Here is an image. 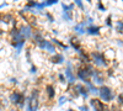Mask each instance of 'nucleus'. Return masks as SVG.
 <instances>
[{
	"label": "nucleus",
	"mask_w": 123,
	"mask_h": 111,
	"mask_svg": "<svg viewBox=\"0 0 123 111\" xmlns=\"http://www.w3.org/2000/svg\"><path fill=\"white\" fill-rule=\"evenodd\" d=\"M117 100H118V104L119 105H123V94H119L118 98H117Z\"/></svg>",
	"instance_id": "28"
},
{
	"label": "nucleus",
	"mask_w": 123,
	"mask_h": 111,
	"mask_svg": "<svg viewBox=\"0 0 123 111\" xmlns=\"http://www.w3.org/2000/svg\"><path fill=\"white\" fill-rule=\"evenodd\" d=\"M80 110H81V111H89V107H87L86 105H84V106L80 107Z\"/></svg>",
	"instance_id": "31"
},
{
	"label": "nucleus",
	"mask_w": 123,
	"mask_h": 111,
	"mask_svg": "<svg viewBox=\"0 0 123 111\" xmlns=\"http://www.w3.org/2000/svg\"><path fill=\"white\" fill-rule=\"evenodd\" d=\"M30 72L32 73V74H36V73H37V67H36V65H32V67H31V70H30Z\"/></svg>",
	"instance_id": "29"
},
{
	"label": "nucleus",
	"mask_w": 123,
	"mask_h": 111,
	"mask_svg": "<svg viewBox=\"0 0 123 111\" xmlns=\"http://www.w3.org/2000/svg\"><path fill=\"white\" fill-rule=\"evenodd\" d=\"M44 16L48 19V21H49V22H53V21H54V19H53L52 14H49V13H44Z\"/></svg>",
	"instance_id": "23"
},
{
	"label": "nucleus",
	"mask_w": 123,
	"mask_h": 111,
	"mask_svg": "<svg viewBox=\"0 0 123 111\" xmlns=\"http://www.w3.org/2000/svg\"><path fill=\"white\" fill-rule=\"evenodd\" d=\"M75 89L78 90V93H79V95H81L84 99H86L87 96H89V91H87V89H86V86H83V85H80V84H78V85H75Z\"/></svg>",
	"instance_id": "13"
},
{
	"label": "nucleus",
	"mask_w": 123,
	"mask_h": 111,
	"mask_svg": "<svg viewBox=\"0 0 123 111\" xmlns=\"http://www.w3.org/2000/svg\"><path fill=\"white\" fill-rule=\"evenodd\" d=\"M111 19H112V16H108V17L106 19V25H107L108 27H112V22H111Z\"/></svg>",
	"instance_id": "27"
},
{
	"label": "nucleus",
	"mask_w": 123,
	"mask_h": 111,
	"mask_svg": "<svg viewBox=\"0 0 123 111\" xmlns=\"http://www.w3.org/2000/svg\"><path fill=\"white\" fill-rule=\"evenodd\" d=\"M98 95L101 100H104V103H111L115 99V91L110 86H106V85H102L98 89Z\"/></svg>",
	"instance_id": "3"
},
{
	"label": "nucleus",
	"mask_w": 123,
	"mask_h": 111,
	"mask_svg": "<svg viewBox=\"0 0 123 111\" xmlns=\"http://www.w3.org/2000/svg\"><path fill=\"white\" fill-rule=\"evenodd\" d=\"M112 111H122L119 107H117V106H112V109H111Z\"/></svg>",
	"instance_id": "33"
},
{
	"label": "nucleus",
	"mask_w": 123,
	"mask_h": 111,
	"mask_svg": "<svg viewBox=\"0 0 123 111\" xmlns=\"http://www.w3.org/2000/svg\"><path fill=\"white\" fill-rule=\"evenodd\" d=\"M62 7H63V11H71L74 9V4H70V5H67V4H62Z\"/></svg>",
	"instance_id": "19"
},
{
	"label": "nucleus",
	"mask_w": 123,
	"mask_h": 111,
	"mask_svg": "<svg viewBox=\"0 0 123 111\" xmlns=\"http://www.w3.org/2000/svg\"><path fill=\"white\" fill-rule=\"evenodd\" d=\"M0 110H1V103H0Z\"/></svg>",
	"instance_id": "38"
},
{
	"label": "nucleus",
	"mask_w": 123,
	"mask_h": 111,
	"mask_svg": "<svg viewBox=\"0 0 123 111\" xmlns=\"http://www.w3.org/2000/svg\"><path fill=\"white\" fill-rule=\"evenodd\" d=\"M68 111H74L73 109H68Z\"/></svg>",
	"instance_id": "37"
},
{
	"label": "nucleus",
	"mask_w": 123,
	"mask_h": 111,
	"mask_svg": "<svg viewBox=\"0 0 123 111\" xmlns=\"http://www.w3.org/2000/svg\"><path fill=\"white\" fill-rule=\"evenodd\" d=\"M7 4L6 3H3V4H0V9H1V7H4V6H6Z\"/></svg>",
	"instance_id": "34"
},
{
	"label": "nucleus",
	"mask_w": 123,
	"mask_h": 111,
	"mask_svg": "<svg viewBox=\"0 0 123 111\" xmlns=\"http://www.w3.org/2000/svg\"><path fill=\"white\" fill-rule=\"evenodd\" d=\"M9 100L10 103L18 106V107H24L25 106V103H26V96L24 93H20V91H12L9 96Z\"/></svg>",
	"instance_id": "4"
},
{
	"label": "nucleus",
	"mask_w": 123,
	"mask_h": 111,
	"mask_svg": "<svg viewBox=\"0 0 123 111\" xmlns=\"http://www.w3.org/2000/svg\"><path fill=\"white\" fill-rule=\"evenodd\" d=\"M92 73H94V67L90 65V64H84L83 67H80L78 69V78L81 82H84L86 84V83L90 82Z\"/></svg>",
	"instance_id": "2"
},
{
	"label": "nucleus",
	"mask_w": 123,
	"mask_h": 111,
	"mask_svg": "<svg viewBox=\"0 0 123 111\" xmlns=\"http://www.w3.org/2000/svg\"><path fill=\"white\" fill-rule=\"evenodd\" d=\"M55 4H58V0H48V1H46V5H47V6L55 5Z\"/></svg>",
	"instance_id": "24"
},
{
	"label": "nucleus",
	"mask_w": 123,
	"mask_h": 111,
	"mask_svg": "<svg viewBox=\"0 0 123 111\" xmlns=\"http://www.w3.org/2000/svg\"><path fill=\"white\" fill-rule=\"evenodd\" d=\"M118 45H122L123 46V39H118Z\"/></svg>",
	"instance_id": "35"
},
{
	"label": "nucleus",
	"mask_w": 123,
	"mask_h": 111,
	"mask_svg": "<svg viewBox=\"0 0 123 111\" xmlns=\"http://www.w3.org/2000/svg\"><path fill=\"white\" fill-rule=\"evenodd\" d=\"M10 82L16 85V84H17V79H16V78H11V79H10Z\"/></svg>",
	"instance_id": "32"
},
{
	"label": "nucleus",
	"mask_w": 123,
	"mask_h": 111,
	"mask_svg": "<svg viewBox=\"0 0 123 111\" xmlns=\"http://www.w3.org/2000/svg\"><path fill=\"white\" fill-rule=\"evenodd\" d=\"M90 105L94 107V111H110L108 107L104 104V101H101L98 99H91Z\"/></svg>",
	"instance_id": "7"
},
{
	"label": "nucleus",
	"mask_w": 123,
	"mask_h": 111,
	"mask_svg": "<svg viewBox=\"0 0 123 111\" xmlns=\"http://www.w3.org/2000/svg\"><path fill=\"white\" fill-rule=\"evenodd\" d=\"M36 45L41 48V49H44V51H48L49 53H54L55 54V47L54 45L50 42V41H47V39H41V41L36 42Z\"/></svg>",
	"instance_id": "6"
},
{
	"label": "nucleus",
	"mask_w": 123,
	"mask_h": 111,
	"mask_svg": "<svg viewBox=\"0 0 123 111\" xmlns=\"http://www.w3.org/2000/svg\"><path fill=\"white\" fill-rule=\"evenodd\" d=\"M117 32H119V33H122L123 32V22L122 21H117Z\"/></svg>",
	"instance_id": "21"
},
{
	"label": "nucleus",
	"mask_w": 123,
	"mask_h": 111,
	"mask_svg": "<svg viewBox=\"0 0 123 111\" xmlns=\"http://www.w3.org/2000/svg\"><path fill=\"white\" fill-rule=\"evenodd\" d=\"M64 75H65V78L68 79V82H69L70 84H74V83H75L76 77L74 75L73 69H71V68H65V69H64Z\"/></svg>",
	"instance_id": "10"
},
{
	"label": "nucleus",
	"mask_w": 123,
	"mask_h": 111,
	"mask_svg": "<svg viewBox=\"0 0 123 111\" xmlns=\"http://www.w3.org/2000/svg\"><path fill=\"white\" fill-rule=\"evenodd\" d=\"M75 4L79 6V7H81V9H84V5H83V3L80 1V0H75Z\"/></svg>",
	"instance_id": "30"
},
{
	"label": "nucleus",
	"mask_w": 123,
	"mask_h": 111,
	"mask_svg": "<svg viewBox=\"0 0 123 111\" xmlns=\"http://www.w3.org/2000/svg\"><path fill=\"white\" fill-rule=\"evenodd\" d=\"M86 24H87V21H83V22L75 25V26H74V31H76V33H79V35L86 33V28H85Z\"/></svg>",
	"instance_id": "11"
},
{
	"label": "nucleus",
	"mask_w": 123,
	"mask_h": 111,
	"mask_svg": "<svg viewBox=\"0 0 123 111\" xmlns=\"http://www.w3.org/2000/svg\"><path fill=\"white\" fill-rule=\"evenodd\" d=\"M11 111H20V110H17V109H14V110H11Z\"/></svg>",
	"instance_id": "36"
},
{
	"label": "nucleus",
	"mask_w": 123,
	"mask_h": 111,
	"mask_svg": "<svg viewBox=\"0 0 123 111\" xmlns=\"http://www.w3.org/2000/svg\"><path fill=\"white\" fill-rule=\"evenodd\" d=\"M39 106V91L38 89H33L31 95L26 100V111H37Z\"/></svg>",
	"instance_id": "1"
},
{
	"label": "nucleus",
	"mask_w": 123,
	"mask_h": 111,
	"mask_svg": "<svg viewBox=\"0 0 123 111\" xmlns=\"http://www.w3.org/2000/svg\"><path fill=\"white\" fill-rule=\"evenodd\" d=\"M50 62L54 63V64H62L64 62V56L60 54V53H55L52 58H50Z\"/></svg>",
	"instance_id": "14"
},
{
	"label": "nucleus",
	"mask_w": 123,
	"mask_h": 111,
	"mask_svg": "<svg viewBox=\"0 0 123 111\" xmlns=\"http://www.w3.org/2000/svg\"><path fill=\"white\" fill-rule=\"evenodd\" d=\"M91 58H92V62H94V64L96 67H107L108 65L107 59L102 52H92Z\"/></svg>",
	"instance_id": "5"
},
{
	"label": "nucleus",
	"mask_w": 123,
	"mask_h": 111,
	"mask_svg": "<svg viewBox=\"0 0 123 111\" xmlns=\"http://www.w3.org/2000/svg\"><path fill=\"white\" fill-rule=\"evenodd\" d=\"M52 43H53V45L55 43L57 46H59V47H62V48H64V49H68V48H69V47H68V46H65L64 43H62V42H59V41H58L57 38H53V39H52Z\"/></svg>",
	"instance_id": "20"
},
{
	"label": "nucleus",
	"mask_w": 123,
	"mask_h": 111,
	"mask_svg": "<svg viewBox=\"0 0 123 111\" xmlns=\"http://www.w3.org/2000/svg\"><path fill=\"white\" fill-rule=\"evenodd\" d=\"M63 19L65 21H71V19H73V11H63Z\"/></svg>",
	"instance_id": "18"
},
{
	"label": "nucleus",
	"mask_w": 123,
	"mask_h": 111,
	"mask_svg": "<svg viewBox=\"0 0 123 111\" xmlns=\"http://www.w3.org/2000/svg\"><path fill=\"white\" fill-rule=\"evenodd\" d=\"M58 78H59V82H60V83H65V75H64L63 73H59Z\"/></svg>",
	"instance_id": "25"
},
{
	"label": "nucleus",
	"mask_w": 123,
	"mask_h": 111,
	"mask_svg": "<svg viewBox=\"0 0 123 111\" xmlns=\"http://www.w3.org/2000/svg\"><path fill=\"white\" fill-rule=\"evenodd\" d=\"M97 7L101 10V11H106V7H105L104 5H102V3H101V1H98V3H97Z\"/></svg>",
	"instance_id": "26"
},
{
	"label": "nucleus",
	"mask_w": 123,
	"mask_h": 111,
	"mask_svg": "<svg viewBox=\"0 0 123 111\" xmlns=\"http://www.w3.org/2000/svg\"><path fill=\"white\" fill-rule=\"evenodd\" d=\"M67 96H60L59 98V101H58V105H63L64 103H67Z\"/></svg>",
	"instance_id": "22"
},
{
	"label": "nucleus",
	"mask_w": 123,
	"mask_h": 111,
	"mask_svg": "<svg viewBox=\"0 0 123 111\" xmlns=\"http://www.w3.org/2000/svg\"><path fill=\"white\" fill-rule=\"evenodd\" d=\"M86 89H87V91L90 93V94H94V95H98V89L92 84L91 82H89V83H86Z\"/></svg>",
	"instance_id": "17"
},
{
	"label": "nucleus",
	"mask_w": 123,
	"mask_h": 111,
	"mask_svg": "<svg viewBox=\"0 0 123 111\" xmlns=\"http://www.w3.org/2000/svg\"><path fill=\"white\" fill-rule=\"evenodd\" d=\"M20 32H21V35H22V37L26 39L28 38H31L33 36V31H32V27H31L30 25H24V26H21V28H20Z\"/></svg>",
	"instance_id": "9"
},
{
	"label": "nucleus",
	"mask_w": 123,
	"mask_h": 111,
	"mask_svg": "<svg viewBox=\"0 0 123 111\" xmlns=\"http://www.w3.org/2000/svg\"><path fill=\"white\" fill-rule=\"evenodd\" d=\"M25 43H26V39H21V41H18V42H16V43H11L12 47L16 48V54H20V52L22 51Z\"/></svg>",
	"instance_id": "16"
},
{
	"label": "nucleus",
	"mask_w": 123,
	"mask_h": 111,
	"mask_svg": "<svg viewBox=\"0 0 123 111\" xmlns=\"http://www.w3.org/2000/svg\"><path fill=\"white\" fill-rule=\"evenodd\" d=\"M46 93H47V95H48V99H49V100H52V99L54 98V95H55L54 86H53L52 84L46 85Z\"/></svg>",
	"instance_id": "15"
},
{
	"label": "nucleus",
	"mask_w": 123,
	"mask_h": 111,
	"mask_svg": "<svg viewBox=\"0 0 123 111\" xmlns=\"http://www.w3.org/2000/svg\"><path fill=\"white\" fill-rule=\"evenodd\" d=\"M91 79L94 80L95 84H98V85H104L105 83V77H104V72H101L98 69H94V73H92V77Z\"/></svg>",
	"instance_id": "8"
},
{
	"label": "nucleus",
	"mask_w": 123,
	"mask_h": 111,
	"mask_svg": "<svg viewBox=\"0 0 123 111\" xmlns=\"http://www.w3.org/2000/svg\"><path fill=\"white\" fill-rule=\"evenodd\" d=\"M100 30H101V27H98V26L90 25V26L86 28V32H87L89 35H91V36H98V35H100Z\"/></svg>",
	"instance_id": "12"
}]
</instances>
